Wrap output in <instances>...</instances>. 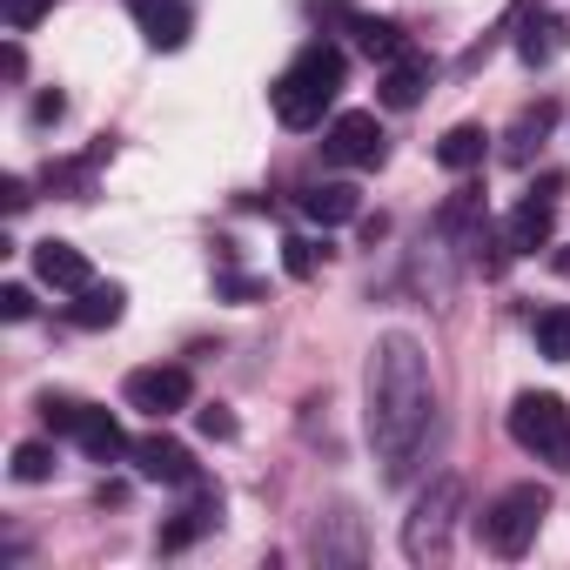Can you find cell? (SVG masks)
I'll list each match as a JSON object with an SVG mask.
<instances>
[{
    "instance_id": "ac0fdd59",
    "label": "cell",
    "mask_w": 570,
    "mask_h": 570,
    "mask_svg": "<svg viewBox=\"0 0 570 570\" xmlns=\"http://www.w3.org/2000/svg\"><path fill=\"white\" fill-rule=\"evenodd\" d=\"M121 309H128V296L115 289V282H88L81 303H75V323H81V330H115Z\"/></svg>"
},
{
    "instance_id": "83f0119b",
    "label": "cell",
    "mask_w": 570,
    "mask_h": 570,
    "mask_svg": "<svg viewBox=\"0 0 570 570\" xmlns=\"http://www.w3.org/2000/svg\"><path fill=\"white\" fill-rule=\"evenodd\" d=\"M195 423H202V436H215V443H228V436H235V416H228L222 403H208V410H202Z\"/></svg>"
},
{
    "instance_id": "9a60e30c",
    "label": "cell",
    "mask_w": 570,
    "mask_h": 570,
    "mask_svg": "<svg viewBox=\"0 0 570 570\" xmlns=\"http://www.w3.org/2000/svg\"><path fill=\"white\" fill-rule=\"evenodd\" d=\"M316 557L323 563H363V537H356V517L350 510H330L316 523Z\"/></svg>"
},
{
    "instance_id": "5b68a950",
    "label": "cell",
    "mask_w": 570,
    "mask_h": 570,
    "mask_svg": "<svg viewBox=\"0 0 570 570\" xmlns=\"http://www.w3.org/2000/svg\"><path fill=\"white\" fill-rule=\"evenodd\" d=\"M543 510H550V490H543V483L503 490V497L490 503V517H483V543H490L497 557H523V550L537 543V530H543Z\"/></svg>"
},
{
    "instance_id": "d4e9b609",
    "label": "cell",
    "mask_w": 570,
    "mask_h": 570,
    "mask_svg": "<svg viewBox=\"0 0 570 570\" xmlns=\"http://www.w3.org/2000/svg\"><path fill=\"white\" fill-rule=\"evenodd\" d=\"M282 268H289L296 282H309V275L323 268V248H316V242H303V235H296V242H282Z\"/></svg>"
},
{
    "instance_id": "603a6c76",
    "label": "cell",
    "mask_w": 570,
    "mask_h": 570,
    "mask_svg": "<svg viewBox=\"0 0 570 570\" xmlns=\"http://www.w3.org/2000/svg\"><path fill=\"white\" fill-rule=\"evenodd\" d=\"M557 35H563L557 21H530V28H523V41H517V55L537 68V61H550V55H557Z\"/></svg>"
},
{
    "instance_id": "cb8c5ba5",
    "label": "cell",
    "mask_w": 570,
    "mask_h": 570,
    "mask_svg": "<svg viewBox=\"0 0 570 570\" xmlns=\"http://www.w3.org/2000/svg\"><path fill=\"white\" fill-rule=\"evenodd\" d=\"M14 476H21V483H48V476H55V450H48V443H21V450H14Z\"/></svg>"
},
{
    "instance_id": "6da1fadb",
    "label": "cell",
    "mask_w": 570,
    "mask_h": 570,
    "mask_svg": "<svg viewBox=\"0 0 570 570\" xmlns=\"http://www.w3.org/2000/svg\"><path fill=\"white\" fill-rule=\"evenodd\" d=\"M430 363L416 350V336L390 330L376 350H370V443L383 456V476L403 483L416 470V450L430 443Z\"/></svg>"
},
{
    "instance_id": "44dd1931",
    "label": "cell",
    "mask_w": 570,
    "mask_h": 570,
    "mask_svg": "<svg viewBox=\"0 0 570 570\" xmlns=\"http://www.w3.org/2000/svg\"><path fill=\"white\" fill-rule=\"evenodd\" d=\"M530 336H537V356H550V363H570V309H537Z\"/></svg>"
},
{
    "instance_id": "ffe728a7",
    "label": "cell",
    "mask_w": 570,
    "mask_h": 570,
    "mask_svg": "<svg viewBox=\"0 0 570 570\" xmlns=\"http://www.w3.org/2000/svg\"><path fill=\"white\" fill-rule=\"evenodd\" d=\"M550 121H557V101L523 108V115H517V128H510V148H503V155H510V161H530V148L550 135Z\"/></svg>"
},
{
    "instance_id": "4dcf8cb0",
    "label": "cell",
    "mask_w": 570,
    "mask_h": 570,
    "mask_svg": "<svg viewBox=\"0 0 570 570\" xmlns=\"http://www.w3.org/2000/svg\"><path fill=\"white\" fill-rule=\"evenodd\" d=\"M61 115H68V101H61V95H41V101H35V121H41V128H48V121H61Z\"/></svg>"
},
{
    "instance_id": "e0dca14e",
    "label": "cell",
    "mask_w": 570,
    "mask_h": 570,
    "mask_svg": "<svg viewBox=\"0 0 570 570\" xmlns=\"http://www.w3.org/2000/svg\"><path fill=\"white\" fill-rule=\"evenodd\" d=\"M303 215L323 222V228H336V222L356 215V188L350 181H316V188H303Z\"/></svg>"
},
{
    "instance_id": "5bb4252c",
    "label": "cell",
    "mask_w": 570,
    "mask_h": 570,
    "mask_svg": "<svg viewBox=\"0 0 570 570\" xmlns=\"http://www.w3.org/2000/svg\"><path fill=\"white\" fill-rule=\"evenodd\" d=\"M423 88H430V61H416V55L383 61V81H376L383 108H416V101H423Z\"/></svg>"
},
{
    "instance_id": "3957f363",
    "label": "cell",
    "mask_w": 570,
    "mask_h": 570,
    "mask_svg": "<svg viewBox=\"0 0 570 570\" xmlns=\"http://www.w3.org/2000/svg\"><path fill=\"white\" fill-rule=\"evenodd\" d=\"M456 517H463V476H436V483L410 503V517H403V557H410V563H443Z\"/></svg>"
},
{
    "instance_id": "2e32d148",
    "label": "cell",
    "mask_w": 570,
    "mask_h": 570,
    "mask_svg": "<svg viewBox=\"0 0 570 570\" xmlns=\"http://www.w3.org/2000/svg\"><path fill=\"white\" fill-rule=\"evenodd\" d=\"M436 228H443L450 242H463V248H476V235H483V195H476V188H456V195L443 202V215H436Z\"/></svg>"
},
{
    "instance_id": "8fae6325",
    "label": "cell",
    "mask_w": 570,
    "mask_h": 570,
    "mask_svg": "<svg viewBox=\"0 0 570 570\" xmlns=\"http://www.w3.org/2000/svg\"><path fill=\"white\" fill-rule=\"evenodd\" d=\"M128 14H135V28H141V41L148 48H161V55H175V48H188V8L181 0H128Z\"/></svg>"
},
{
    "instance_id": "4fadbf2b",
    "label": "cell",
    "mask_w": 570,
    "mask_h": 570,
    "mask_svg": "<svg viewBox=\"0 0 570 570\" xmlns=\"http://www.w3.org/2000/svg\"><path fill=\"white\" fill-rule=\"evenodd\" d=\"M557 195L543 188V195H530V202H517V215H510V228H503V242H510V255H537L543 242H550V208Z\"/></svg>"
},
{
    "instance_id": "52a82bcc",
    "label": "cell",
    "mask_w": 570,
    "mask_h": 570,
    "mask_svg": "<svg viewBox=\"0 0 570 570\" xmlns=\"http://www.w3.org/2000/svg\"><path fill=\"white\" fill-rule=\"evenodd\" d=\"M121 396H128V410H141V416H175V410H188V396H195V383H188V370H175V363H155V370H135L128 383H121Z\"/></svg>"
},
{
    "instance_id": "d6986e66",
    "label": "cell",
    "mask_w": 570,
    "mask_h": 570,
    "mask_svg": "<svg viewBox=\"0 0 570 570\" xmlns=\"http://www.w3.org/2000/svg\"><path fill=\"white\" fill-rule=\"evenodd\" d=\"M483 155H490V135H483L476 121H463V128H450V135L436 141V161H443V168H456V175H470Z\"/></svg>"
},
{
    "instance_id": "ba28073f",
    "label": "cell",
    "mask_w": 570,
    "mask_h": 570,
    "mask_svg": "<svg viewBox=\"0 0 570 570\" xmlns=\"http://www.w3.org/2000/svg\"><path fill=\"white\" fill-rule=\"evenodd\" d=\"M323 148L343 168H376L383 161V128H376V115H336L330 135H323Z\"/></svg>"
},
{
    "instance_id": "f1b7e54d",
    "label": "cell",
    "mask_w": 570,
    "mask_h": 570,
    "mask_svg": "<svg viewBox=\"0 0 570 570\" xmlns=\"http://www.w3.org/2000/svg\"><path fill=\"white\" fill-rule=\"evenodd\" d=\"M48 8H55V0H8V21H14V28H35Z\"/></svg>"
},
{
    "instance_id": "7c38bea8",
    "label": "cell",
    "mask_w": 570,
    "mask_h": 570,
    "mask_svg": "<svg viewBox=\"0 0 570 570\" xmlns=\"http://www.w3.org/2000/svg\"><path fill=\"white\" fill-rule=\"evenodd\" d=\"M35 275L48 282V289H75V296L95 282V268H88V255L75 242H35Z\"/></svg>"
},
{
    "instance_id": "8992f818",
    "label": "cell",
    "mask_w": 570,
    "mask_h": 570,
    "mask_svg": "<svg viewBox=\"0 0 570 570\" xmlns=\"http://www.w3.org/2000/svg\"><path fill=\"white\" fill-rule=\"evenodd\" d=\"M41 423L61 430V436H75L95 463H115V456L128 450L121 423H115L108 410H95V403H75V396H41Z\"/></svg>"
},
{
    "instance_id": "277c9868",
    "label": "cell",
    "mask_w": 570,
    "mask_h": 570,
    "mask_svg": "<svg viewBox=\"0 0 570 570\" xmlns=\"http://www.w3.org/2000/svg\"><path fill=\"white\" fill-rule=\"evenodd\" d=\"M510 443L530 450V456H550L557 470H570V410H563V396H550V390L517 396L510 403Z\"/></svg>"
},
{
    "instance_id": "1f68e13d",
    "label": "cell",
    "mask_w": 570,
    "mask_h": 570,
    "mask_svg": "<svg viewBox=\"0 0 570 570\" xmlns=\"http://www.w3.org/2000/svg\"><path fill=\"white\" fill-rule=\"evenodd\" d=\"M557 275H570V242H563V248H557Z\"/></svg>"
},
{
    "instance_id": "9c48e42d",
    "label": "cell",
    "mask_w": 570,
    "mask_h": 570,
    "mask_svg": "<svg viewBox=\"0 0 570 570\" xmlns=\"http://www.w3.org/2000/svg\"><path fill=\"white\" fill-rule=\"evenodd\" d=\"M215 523H222V490H215L208 476H195V483H188V503L175 510V523H161L155 543H161V550H188V543H195L202 530H215Z\"/></svg>"
},
{
    "instance_id": "7402d4cb",
    "label": "cell",
    "mask_w": 570,
    "mask_h": 570,
    "mask_svg": "<svg viewBox=\"0 0 570 570\" xmlns=\"http://www.w3.org/2000/svg\"><path fill=\"white\" fill-rule=\"evenodd\" d=\"M356 41H363V55H376V61H396V55H410L403 28H390V21H356Z\"/></svg>"
},
{
    "instance_id": "f546056e",
    "label": "cell",
    "mask_w": 570,
    "mask_h": 570,
    "mask_svg": "<svg viewBox=\"0 0 570 570\" xmlns=\"http://www.w3.org/2000/svg\"><path fill=\"white\" fill-rule=\"evenodd\" d=\"M28 202H35V195H28V181H21V175H8V181H0V208H8V215H21Z\"/></svg>"
},
{
    "instance_id": "7a4b0ae2",
    "label": "cell",
    "mask_w": 570,
    "mask_h": 570,
    "mask_svg": "<svg viewBox=\"0 0 570 570\" xmlns=\"http://www.w3.org/2000/svg\"><path fill=\"white\" fill-rule=\"evenodd\" d=\"M336 95H343V55H336L330 41H309V48L296 55V68L268 88V101H275V121H282V128H316V121L330 115V101H336Z\"/></svg>"
},
{
    "instance_id": "484cf974",
    "label": "cell",
    "mask_w": 570,
    "mask_h": 570,
    "mask_svg": "<svg viewBox=\"0 0 570 570\" xmlns=\"http://www.w3.org/2000/svg\"><path fill=\"white\" fill-rule=\"evenodd\" d=\"M0 316H8V323H28V316H35V289L8 282V289H0Z\"/></svg>"
},
{
    "instance_id": "4316f807",
    "label": "cell",
    "mask_w": 570,
    "mask_h": 570,
    "mask_svg": "<svg viewBox=\"0 0 570 570\" xmlns=\"http://www.w3.org/2000/svg\"><path fill=\"white\" fill-rule=\"evenodd\" d=\"M215 289H222L228 303H262V282H255V275H222Z\"/></svg>"
},
{
    "instance_id": "30bf717a",
    "label": "cell",
    "mask_w": 570,
    "mask_h": 570,
    "mask_svg": "<svg viewBox=\"0 0 570 570\" xmlns=\"http://www.w3.org/2000/svg\"><path fill=\"white\" fill-rule=\"evenodd\" d=\"M128 456H135V470H141L148 483H175V490H188V483L202 476V470H195V456H188L175 436H161V430H155V436H141V443H128Z\"/></svg>"
}]
</instances>
